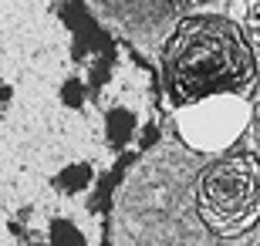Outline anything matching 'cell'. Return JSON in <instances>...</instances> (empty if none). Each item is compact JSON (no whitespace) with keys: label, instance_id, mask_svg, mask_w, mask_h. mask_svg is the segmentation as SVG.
I'll list each match as a JSON object with an SVG mask.
<instances>
[{"label":"cell","instance_id":"8992f818","mask_svg":"<svg viewBox=\"0 0 260 246\" xmlns=\"http://www.w3.org/2000/svg\"><path fill=\"white\" fill-rule=\"evenodd\" d=\"M173 4H196V0H173Z\"/></svg>","mask_w":260,"mask_h":246},{"label":"cell","instance_id":"7a4b0ae2","mask_svg":"<svg viewBox=\"0 0 260 246\" xmlns=\"http://www.w3.org/2000/svg\"><path fill=\"white\" fill-rule=\"evenodd\" d=\"M162 67L179 104L210 95H247L257 78L250 44L223 17H186L166 44Z\"/></svg>","mask_w":260,"mask_h":246},{"label":"cell","instance_id":"3957f363","mask_svg":"<svg viewBox=\"0 0 260 246\" xmlns=\"http://www.w3.org/2000/svg\"><path fill=\"white\" fill-rule=\"evenodd\" d=\"M196 213L213 236L233 239L260 223V159L230 152L213 159L200 175Z\"/></svg>","mask_w":260,"mask_h":246},{"label":"cell","instance_id":"5b68a950","mask_svg":"<svg viewBox=\"0 0 260 246\" xmlns=\"http://www.w3.org/2000/svg\"><path fill=\"white\" fill-rule=\"evenodd\" d=\"M247 30L260 44V0H247Z\"/></svg>","mask_w":260,"mask_h":246},{"label":"cell","instance_id":"277c9868","mask_svg":"<svg viewBox=\"0 0 260 246\" xmlns=\"http://www.w3.org/2000/svg\"><path fill=\"white\" fill-rule=\"evenodd\" d=\"M183 142L196 152H226L250 125L247 95H210L200 101L179 104L176 112Z\"/></svg>","mask_w":260,"mask_h":246},{"label":"cell","instance_id":"6da1fadb","mask_svg":"<svg viewBox=\"0 0 260 246\" xmlns=\"http://www.w3.org/2000/svg\"><path fill=\"white\" fill-rule=\"evenodd\" d=\"M152 104L149 71L78 0H0V246H102Z\"/></svg>","mask_w":260,"mask_h":246}]
</instances>
